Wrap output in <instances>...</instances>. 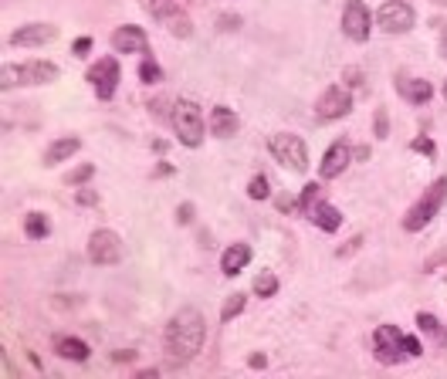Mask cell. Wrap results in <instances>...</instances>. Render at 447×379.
<instances>
[{
	"instance_id": "2",
	"label": "cell",
	"mask_w": 447,
	"mask_h": 379,
	"mask_svg": "<svg viewBox=\"0 0 447 379\" xmlns=\"http://www.w3.org/2000/svg\"><path fill=\"white\" fill-rule=\"evenodd\" d=\"M170 126L176 133V142L187 146V149H200L204 146V135H207V119L200 112L194 98H180L173 102V115H170Z\"/></svg>"
},
{
	"instance_id": "5",
	"label": "cell",
	"mask_w": 447,
	"mask_h": 379,
	"mask_svg": "<svg viewBox=\"0 0 447 379\" xmlns=\"http://www.w3.org/2000/svg\"><path fill=\"white\" fill-rule=\"evenodd\" d=\"M119 78H122V68H119V58L116 55L98 58L95 65H88V72H85V81L95 88L98 102H109V98L116 95Z\"/></svg>"
},
{
	"instance_id": "51",
	"label": "cell",
	"mask_w": 447,
	"mask_h": 379,
	"mask_svg": "<svg viewBox=\"0 0 447 379\" xmlns=\"http://www.w3.org/2000/svg\"><path fill=\"white\" fill-rule=\"evenodd\" d=\"M441 92H444V102H447V78H444V88H441Z\"/></svg>"
},
{
	"instance_id": "8",
	"label": "cell",
	"mask_w": 447,
	"mask_h": 379,
	"mask_svg": "<svg viewBox=\"0 0 447 379\" xmlns=\"http://www.w3.org/2000/svg\"><path fill=\"white\" fill-rule=\"evenodd\" d=\"M373 356H376L380 366H396L400 359H407L403 332L396 325H376V332H373Z\"/></svg>"
},
{
	"instance_id": "17",
	"label": "cell",
	"mask_w": 447,
	"mask_h": 379,
	"mask_svg": "<svg viewBox=\"0 0 447 379\" xmlns=\"http://www.w3.org/2000/svg\"><path fill=\"white\" fill-rule=\"evenodd\" d=\"M251 258H254L251 244L237 241V244H231L224 254H220V274H224V278H237L244 267L251 265Z\"/></svg>"
},
{
	"instance_id": "1",
	"label": "cell",
	"mask_w": 447,
	"mask_h": 379,
	"mask_svg": "<svg viewBox=\"0 0 447 379\" xmlns=\"http://www.w3.org/2000/svg\"><path fill=\"white\" fill-rule=\"evenodd\" d=\"M207 339V319L194 305H183L173 319L166 322V352L173 362H190L204 349Z\"/></svg>"
},
{
	"instance_id": "25",
	"label": "cell",
	"mask_w": 447,
	"mask_h": 379,
	"mask_svg": "<svg viewBox=\"0 0 447 379\" xmlns=\"http://www.w3.org/2000/svg\"><path fill=\"white\" fill-rule=\"evenodd\" d=\"M278 288H281V284H278V274H274V271H258L254 281H251V291L258 298H274Z\"/></svg>"
},
{
	"instance_id": "42",
	"label": "cell",
	"mask_w": 447,
	"mask_h": 379,
	"mask_svg": "<svg viewBox=\"0 0 447 379\" xmlns=\"http://www.w3.org/2000/svg\"><path fill=\"white\" fill-rule=\"evenodd\" d=\"M136 349H116V352H112V359L116 362H136Z\"/></svg>"
},
{
	"instance_id": "26",
	"label": "cell",
	"mask_w": 447,
	"mask_h": 379,
	"mask_svg": "<svg viewBox=\"0 0 447 379\" xmlns=\"http://www.w3.org/2000/svg\"><path fill=\"white\" fill-rule=\"evenodd\" d=\"M319 193H322V187H319V180H309V183L302 187V197H298V213H305V217H309L312 210H315V204L322 200Z\"/></svg>"
},
{
	"instance_id": "31",
	"label": "cell",
	"mask_w": 447,
	"mask_h": 379,
	"mask_svg": "<svg viewBox=\"0 0 447 379\" xmlns=\"http://www.w3.org/2000/svg\"><path fill=\"white\" fill-rule=\"evenodd\" d=\"M373 135H376V139H387L389 135V112L383 105L373 112Z\"/></svg>"
},
{
	"instance_id": "34",
	"label": "cell",
	"mask_w": 447,
	"mask_h": 379,
	"mask_svg": "<svg viewBox=\"0 0 447 379\" xmlns=\"http://www.w3.org/2000/svg\"><path fill=\"white\" fill-rule=\"evenodd\" d=\"M166 105H170V98H163V95H156V98H149V102H146V109H149V115H153V119H170V115H173V109H166Z\"/></svg>"
},
{
	"instance_id": "13",
	"label": "cell",
	"mask_w": 447,
	"mask_h": 379,
	"mask_svg": "<svg viewBox=\"0 0 447 379\" xmlns=\"http://www.w3.org/2000/svg\"><path fill=\"white\" fill-rule=\"evenodd\" d=\"M55 38H58V27H55V24L34 20V24L18 27V31L7 38V44H11V48H41V44H51Z\"/></svg>"
},
{
	"instance_id": "15",
	"label": "cell",
	"mask_w": 447,
	"mask_h": 379,
	"mask_svg": "<svg viewBox=\"0 0 447 379\" xmlns=\"http://www.w3.org/2000/svg\"><path fill=\"white\" fill-rule=\"evenodd\" d=\"M18 72H20V85H27V88H34V85H51V81L61 78L58 65H55V61H44V58L24 61V65H18Z\"/></svg>"
},
{
	"instance_id": "38",
	"label": "cell",
	"mask_w": 447,
	"mask_h": 379,
	"mask_svg": "<svg viewBox=\"0 0 447 379\" xmlns=\"http://www.w3.org/2000/svg\"><path fill=\"white\" fill-rule=\"evenodd\" d=\"M403 349H407V359H417V356H424V342L417 339V335H403Z\"/></svg>"
},
{
	"instance_id": "32",
	"label": "cell",
	"mask_w": 447,
	"mask_h": 379,
	"mask_svg": "<svg viewBox=\"0 0 447 379\" xmlns=\"http://www.w3.org/2000/svg\"><path fill=\"white\" fill-rule=\"evenodd\" d=\"M75 204L78 207H98L102 204V193L88 187H75Z\"/></svg>"
},
{
	"instance_id": "48",
	"label": "cell",
	"mask_w": 447,
	"mask_h": 379,
	"mask_svg": "<svg viewBox=\"0 0 447 379\" xmlns=\"http://www.w3.org/2000/svg\"><path fill=\"white\" fill-rule=\"evenodd\" d=\"M211 244H214V237L207 230H200V247H211Z\"/></svg>"
},
{
	"instance_id": "27",
	"label": "cell",
	"mask_w": 447,
	"mask_h": 379,
	"mask_svg": "<svg viewBox=\"0 0 447 379\" xmlns=\"http://www.w3.org/2000/svg\"><path fill=\"white\" fill-rule=\"evenodd\" d=\"M139 81L142 85H159L163 81V68L156 65L153 55H142V61H139Z\"/></svg>"
},
{
	"instance_id": "33",
	"label": "cell",
	"mask_w": 447,
	"mask_h": 379,
	"mask_svg": "<svg viewBox=\"0 0 447 379\" xmlns=\"http://www.w3.org/2000/svg\"><path fill=\"white\" fill-rule=\"evenodd\" d=\"M176 224H180V227H194L196 224V207L190 200H183V204L176 207Z\"/></svg>"
},
{
	"instance_id": "18",
	"label": "cell",
	"mask_w": 447,
	"mask_h": 379,
	"mask_svg": "<svg viewBox=\"0 0 447 379\" xmlns=\"http://www.w3.org/2000/svg\"><path fill=\"white\" fill-rule=\"evenodd\" d=\"M51 352L65 362H88V356H92L88 342L78 339V335H55L51 339Z\"/></svg>"
},
{
	"instance_id": "24",
	"label": "cell",
	"mask_w": 447,
	"mask_h": 379,
	"mask_svg": "<svg viewBox=\"0 0 447 379\" xmlns=\"http://www.w3.org/2000/svg\"><path fill=\"white\" fill-rule=\"evenodd\" d=\"M244 308H248V295H244V291H231V295L224 298V305H220V322L224 325L234 322L237 315H244Z\"/></svg>"
},
{
	"instance_id": "16",
	"label": "cell",
	"mask_w": 447,
	"mask_h": 379,
	"mask_svg": "<svg viewBox=\"0 0 447 379\" xmlns=\"http://www.w3.org/2000/svg\"><path fill=\"white\" fill-rule=\"evenodd\" d=\"M207 129H211L214 139H234L237 129H241V119H237V112L231 105H214L211 119H207Z\"/></svg>"
},
{
	"instance_id": "46",
	"label": "cell",
	"mask_w": 447,
	"mask_h": 379,
	"mask_svg": "<svg viewBox=\"0 0 447 379\" xmlns=\"http://www.w3.org/2000/svg\"><path fill=\"white\" fill-rule=\"evenodd\" d=\"M149 146H153V152H159V156H163V152L170 149V142H166V139H153Z\"/></svg>"
},
{
	"instance_id": "22",
	"label": "cell",
	"mask_w": 447,
	"mask_h": 379,
	"mask_svg": "<svg viewBox=\"0 0 447 379\" xmlns=\"http://www.w3.org/2000/svg\"><path fill=\"white\" fill-rule=\"evenodd\" d=\"M309 220L315 224L319 230H326V234H335V230L342 227V210L332 207V204H326V200H319L315 204V210L309 213Z\"/></svg>"
},
{
	"instance_id": "28",
	"label": "cell",
	"mask_w": 447,
	"mask_h": 379,
	"mask_svg": "<svg viewBox=\"0 0 447 379\" xmlns=\"http://www.w3.org/2000/svg\"><path fill=\"white\" fill-rule=\"evenodd\" d=\"M92 176H95V166H92V163H81V166L65 173V187H85Z\"/></svg>"
},
{
	"instance_id": "49",
	"label": "cell",
	"mask_w": 447,
	"mask_h": 379,
	"mask_svg": "<svg viewBox=\"0 0 447 379\" xmlns=\"http://www.w3.org/2000/svg\"><path fill=\"white\" fill-rule=\"evenodd\" d=\"M356 159H359V163H363V159H370V146H359V149H356Z\"/></svg>"
},
{
	"instance_id": "36",
	"label": "cell",
	"mask_w": 447,
	"mask_h": 379,
	"mask_svg": "<svg viewBox=\"0 0 447 379\" xmlns=\"http://www.w3.org/2000/svg\"><path fill=\"white\" fill-rule=\"evenodd\" d=\"M363 241H366L363 234H356V237H349V241H346L342 247H335V258H352V254H356V251L363 247Z\"/></svg>"
},
{
	"instance_id": "3",
	"label": "cell",
	"mask_w": 447,
	"mask_h": 379,
	"mask_svg": "<svg viewBox=\"0 0 447 379\" xmlns=\"http://www.w3.org/2000/svg\"><path fill=\"white\" fill-rule=\"evenodd\" d=\"M447 204V176H437L434 183H430L420 197H417V204L403 213V220H400V227L407 230V234H420V230L427 227L430 220L441 213V207Z\"/></svg>"
},
{
	"instance_id": "6",
	"label": "cell",
	"mask_w": 447,
	"mask_h": 379,
	"mask_svg": "<svg viewBox=\"0 0 447 379\" xmlns=\"http://www.w3.org/2000/svg\"><path fill=\"white\" fill-rule=\"evenodd\" d=\"M149 14H153L173 38H180V41L194 38V20H190V14H187L176 0H149Z\"/></svg>"
},
{
	"instance_id": "12",
	"label": "cell",
	"mask_w": 447,
	"mask_h": 379,
	"mask_svg": "<svg viewBox=\"0 0 447 379\" xmlns=\"http://www.w3.org/2000/svg\"><path fill=\"white\" fill-rule=\"evenodd\" d=\"M352 146L349 139H335L329 149L322 152V163H319V180H339L342 173H346V166L352 163Z\"/></svg>"
},
{
	"instance_id": "9",
	"label": "cell",
	"mask_w": 447,
	"mask_h": 379,
	"mask_svg": "<svg viewBox=\"0 0 447 379\" xmlns=\"http://www.w3.org/2000/svg\"><path fill=\"white\" fill-rule=\"evenodd\" d=\"M413 24H417V14L407 0H387L376 11V27L387 34H407V31H413Z\"/></svg>"
},
{
	"instance_id": "47",
	"label": "cell",
	"mask_w": 447,
	"mask_h": 379,
	"mask_svg": "<svg viewBox=\"0 0 447 379\" xmlns=\"http://www.w3.org/2000/svg\"><path fill=\"white\" fill-rule=\"evenodd\" d=\"M437 55H441V58H444V61H447V31H444V34H441V44H437Z\"/></svg>"
},
{
	"instance_id": "19",
	"label": "cell",
	"mask_w": 447,
	"mask_h": 379,
	"mask_svg": "<svg viewBox=\"0 0 447 379\" xmlns=\"http://www.w3.org/2000/svg\"><path fill=\"white\" fill-rule=\"evenodd\" d=\"M396 95L403 98V102H410V105H427L430 95H434V85L430 81H424V78H400L396 75Z\"/></svg>"
},
{
	"instance_id": "30",
	"label": "cell",
	"mask_w": 447,
	"mask_h": 379,
	"mask_svg": "<svg viewBox=\"0 0 447 379\" xmlns=\"http://www.w3.org/2000/svg\"><path fill=\"white\" fill-rule=\"evenodd\" d=\"M410 149L427 156V159H437V142H434L430 135H413V139H410Z\"/></svg>"
},
{
	"instance_id": "37",
	"label": "cell",
	"mask_w": 447,
	"mask_h": 379,
	"mask_svg": "<svg viewBox=\"0 0 447 379\" xmlns=\"http://www.w3.org/2000/svg\"><path fill=\"white\" fill-rule=\"evenodd\" d=\"M237 27H241V18H237V14H220V18H217V31H224V34H231Z\"/></svg>"
},
{
	"instance_id": "23",
	"label": "cell",
	"mask_w": 447,
	"mask_h": 379,
	"mask_svg": "<svg viewBox=\"0 0 447 379\" xmlns=\"http://www.w3.org/2000/svg\"><path fill=\"white\" fill-rule=\"evenodd\" d=\"M24 237H27V241H44V237H51V220H48V213H41V210L24 213Z\"/></svg>"
},
{
	"instance_id": "50",
	"label": "cell",
	"mask_w": 447,
	"mask_h": 379,
	"mask_svg": "<svg viewBox=\"0 0 447 379\" xmlns=\"http://www.w3.org/2000/svg\"><path fill=\"white\" fill-rule=\"evenodd\" d=\"M136 376H139V379H153V376H159V373H156V369H139Z\"/></svg>"
},
{
	"instance_id": "21",
	"label": "cell",
	"mask_w": 447,
	"mask_h": 379,
	"mask_svg": "<svg viewBox=\"0 0 447 379\" xmlns=\"http://www.w3.org/2000/svg\"><path fill=\"white\" fill-rule=\"evenodd\" d=\"M78 149H81V139H78V135H58V139L44 149V166H58L65 159H72Z\"/></svg>"
},
{
	"instance_id": "35",
	"label": "cell",
	"mask_w": 447,
	"mask_h": 379,
	"mask_svg": "<svg viewBox=\"0 0 447 379\" xmlns=\"http://www.w3.org/2000/svg\"><path fill=\"white\" fill-rule=\"evenodd\" d=\"M0 85H4V88H18V85H20L18 65H4V72H0Z\"/></svg>"
},
{
	"instance_id": "7",
	"label": "cell",
	"mask_w": 447,
	"mask_h": 379,
	"mask_svg": "<svg viewBox=\"0 0 447 379\" xmlns=\"http://www.w3.org/2000/svg\"><path fill=\"white\" fill-rule=\"evenodd\" d=\"M122 254H126V247H122V237H119L116 230H109V227L92 230V237H88V261L92 265L112 267L122 261Z\"/></svg>"
},
{
	"instance_id": "29",
	"label": "cell",
	"mask_w": 447,
	"mask_h": 379,
	"mask_svg": "<svg viewBox=\"0 0 447 379\" xmlns=\"http://www.w3.org/2000/svg\"><path fill=\"white\" fill-rule=\"evenodd\" d=\"M248 197H251V200H268V197H272V180H268L265 173L251 176V180H248Z\"/></svg>"
},
{
	"instance_id": "11",
	"label": "cell",
	"mask_w": 447,
	"mask_h": 379,
	"mask_svg": "<svg viewBox=\"0 0 447 379\" xmlns=\"http://www.w3.org/2000/svg\"><path fill=\"white\" fill-rule=\"evenodd\" d=\"M342 34L356 44H366L373 34V14L363 0H346L342 7Z\"/></svg>"
},
{
	"instance_id": "39",
	"label": "cell",
	"mask_w": 447,
	"mask_h": 379,
	"mask_svg": "<svg viewBox=\"0 0 447 379\" xmlns=\"http://www.w3.org/2000/svg\"><path fill=\"white\" fill-rule=\"evenodd\" d=\"M441 265H447V244L441 247V251H434L427 261H424V271H437Z\"/></svg>"
},
{
	"instance_id": "43",
	"label": "cell",
	"mask_w": 447,
	"mask_h": 379,
	"mask_svg": "<svg viewBox=\"0 0 447 379\" xmlns=\"http://www.w3.org/2000/svg\"><path fill=\"white\" fill-rule=\"evenodd\" d=\"M248 366H251V369H265V366H268V356H265V352H251V356H248Z\"/></svg>"
},
{
	"instance_id": "10",
	"label": "cell",
	"mask_w": 447,
	"mask_h": 379,
	"mask_svg": "<svg viewBox=\"0 0 447 379\" xmlns=\"http://www.w3.org/2000/svg\"><path fill=\"white\" fill-rule=\"evenodd\" d=\"M352 112V92L346 85H329L315 102V119L319 122H335Z\"/></svg>"
},
{
	"instance_id": "41",
	"label": "cell",
	"mask_w": 447,
	"mask_h": 379,
	"mask_svg": "<svg viewBox=\"0 0 447 379\" xmlns=\"http://www.w3.org/2000/svg\"><path fill=\"white\" fill-rule=\"evenodd\" d=\"M88 51H92V38L72 41V55H75V58H88Z\"/></svg>"
},
{
	"instance_id": "4",
	"label": "cell",
	"mask_w": 447,
	"mask_h": 379,
	"mask_svg": "<svg viewBox=\"0 0 447 379\" xmlns=\"http://www.w3.org/2000/svg\"><path fill=\"white\" fill-rule=\"evenodd\" d=\"M268 149H272L274 163H281L285 170H295V173H305L309 170V146L305 139L295 133H274L268 139Z\"/></svg>"
},
{
	"instance_id": "14",
	"label": "cell",
	"mask_w": 447,
	"mask_h": 379,
	"mask_svg": "<svg viewBox=\"0 0 447 379\" xmlns=\"http://www.w3.org/2000/svg\"><path fill=\"white\" fill-rule=\"evenodd\" d=\"M112 51L116 55H149V38L139 24H122L112 31Z\"/></svg>"
},
{
	"instance_id": "45",
	"label": "cell",
	"mask_w": 447,
	"mask_h": 379,
	"mask_svg": "<svg viewBox=\"0 0 447 379\" xmlns=\"http://www.w3.org/2000/svg\"><path fill=\"white\" fill-rule=\"evenodd\" d=\"M163 176H173V166H170V163H159L153 170V180H163Z\"/></svg>"
},
{
	"instance_id": "40",
	"label": "cell",
	"mask_w": 447,
	"mask_h": 379,
	"mask_svg": "<svg viewBox=\"0 0 447 379\" xmlns=\"http://www.w3.org/2000/svg\"><path fill=\"white\" fill-rule=\"evenodd\" d=\"M342 81H346V88H363V72L349 65V68L342 72Z\"/></svg>"
},
{
	"instance_id": "44",
	"label": "cell",
	"mask_w": 447,
	"mask_h": 379,
	"mask_svg": "<svg viewBox=\"0 0 447 379\" xmlns=\"http://www.w3.org/2000/svg\"><path fill=\"white\" fill-rule=\"evenodd\" d=\"M274 204H278V210H285V213H288V210H298V200H292V197H278Z\"/></svg>"
},
{
	"instance_id": "20",
	"label": "cell",
	"mask_w": 447,
	"mask_h": 379,
	"mask_svg": "<svg viewBox=\"0 0 447 379\" xmlns=\"http://www.w3.org/2000/svg\"><path fill=\"white\" fill-rule=\"evenodd\" d=\"M417 328H420V335H427L434 349H447V325L434 312H417Z\"/></svg>"
}]
</instances>
